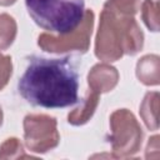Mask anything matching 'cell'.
Wrapping results in <instances>:
<instances>
[{"label": "cell", "mask_w": 160, "mask_h": 160, "mask_svg": "<svg viewBox=\"0 0 160 160\" xmlns=\"http://www.w3.org/2000/svg\"><path fill=\"white\" fill-rule=\"evenodd\" d=\"M18 90L32 106L66 108L79 101V74L70 58H32L18 82Z\"/></svg>", "instance_id": "1"}, {"label": "cell", "mask_w": 160, "mask_h": 160, "mask_svg": "<svg viewBox=\"0 0 160 160\" xmlns=\"http://www.w3.org/2000/svg\"><path fill=\"white\" fill-rule=\"evenodd\" d=\"M144 45V34L134 16L115 12L104 6L95 39L98 59L111 62L122 55H135Z\"/></svg>", "instance_id": "2"}, {"label": "cell", "mask_w": 160, "mask_h": 160, "mask_svg": "<svg viewBox=\"0 0 160 160\" xmlns=\"http://www.w3.org/2000/svg\"><path fill=\"white\" fill-rule=\"evenodd\" d=\"M29 15L50 34H66L84 18V0H25Z\"/></svg>", "instance_id": "3"}, {"label": "cell", "mask_w": 160, "mask_h": 160, "mask_svg": "<svg viewBox=\"0 0 160 160\" xmlns=\"http://www.w3.org/2000/svg\"><path fill=\"white\" fill-rule=\"evenodd\" d=\"M111 149L114 158L135 155L142 142V130L136 118L128 109L115 110L110 115Z\"/></svg>", "instance_id": "4"}, {"label": "cell", "mask_w": 160, "mask_h": 160, "mask_svg": "<svg viewBox=\"0 0 160 160\" xmlns=\"http://www.w3.org/2000/svg\"><path fill=\"white\" fill-rule=\"evenodd\" d=\"M94 26V12L85 10L84 18L79 26L66 34H40L38 38V45L41 50L52 54H62L69 51H76L85 54L90 46V38Z\"/></svg>", "instance_id": "5"}, {"label": "cell", "mask_w": 160, "mask_h": 160, "mask_svg": "<svg viewBox=\"0 0 160 160\" xmlns=\"http://www.w3.org/2000/svg\"><path fill=\"white\" fill-rule=\"evenodd\" d=\"M24 140L30 151L48 152L59 145L60 135L58 122L52 116L30 114L24 119Z\"/></svg>", "instance_id": "6"}, {"label": "cell", "mask_w": 160, "mask_h": 160, "mask_svg": "<svg viewBox=\"0 0 160 160\" xmlns=\"http://www.w3.org/2000/svg\"><path fill=\"white\" fill-rule=\"evenodd\" d=\"M119 81V72L108 64H96L88 74L89 88L99 94L111 91Z\"/></svg>", "instance_id": "7"}, {"label": "cell", "mask_w": 160, "mask_h": 160, "mask_svg": "<svg viewBox=\"0 0 160 160\" xmlns=\"http://www.w3.org/2000/svg\"><path fill=\"white\" fill-rule=\"evenodd\" d=\"M99 98L100 94L89 89L86 92L85 99L80 104L79 108L74 109L69 115H68V121L71 125H82L90 120V118L94 115L98 105H99Z\"/></svg>", "instance_id": "8"}, {"label": "cell", "mask_w": 160, "mask_h": 160, "mask_svg": "<svg viewBox=\"0 0 160 160\" xmlns=\"http://www.w3.org/2000/svg\"><path fill=\"white\" fill-rule=\"evenodd\" d=\"M159 56L145 55L136 64V76L140 82L148 86L158 85L160 81L159 75Z\"/></svg>", "instance_id": "9"}, {"label": "cell", "mask_w": 160, "mask_h": 160, "mask_svg": "<svg viewBox=\"0 0 160 160\" xmlns=\"http://www.w3.org/2000/svg\"><path fill=\"white\" fill-rule=\"evenodd\" d=\"M158 108H159V92L150 91L146 92L141 105H140V116L149 130H158Z\"/></svg>", "instance_id": "10"}, {"label": "cell", "mask_w": 160, "mask_h": 160, "mask_svg": "<svg viewBox=\"0 0 160 160\" xmlns=\"http://www.w3.org/2000/svg\"><path fill=\"white\" fill-rule=\"evenodd\" d=\"M18 31L16 21L9 14H0V50L8 49L15 40Z\"/></svg>", "instance_id": "11"}, {"label": "cell", "mask_w": 160, "mask_h": 160, "mask_svg": "<svg viewBox=\"0 0 160 160\" xmlns=\"http://www.w3.org/2000/svg\"><path fill=\"white\" fill-rule=\"evenodd\" d=\"M141 18L151 31L159 30V2L155 0H144L141 4Z\"/></svg>", "instance_id": "12"}, {"label": "cell", "mask_w": 160, "mask_h": 160, "mask_svg": "<svg viewBox=\"0 0 160 160\" xmlns=\"http://www.w3.org/2000/svg\"><path fill=\"white\" fill-rule=\"evenodd\" d=\"M19 158H32L25 154L22 144L16 138L6 139L0 146V159H19Z\"/></svg>", "instance_id": "13"}, {"label": "cell", "mask_w": 160, "mask_h": 160, "mask_svg": "<svg viewBox=\"0 0 160 160\" xmlns=\"http://www.w3.org/2000/svg\"><path fill=\"white\" fill-rule=\"evenodd\" d=\"M104 6L115 12L134 16L140 10V0H108Z\"/></svg>", "instance_id": "14"}, {"label": "cell", "mask_w": 160, "mask_h": 160, "mask_svg": "<svg viewBox=\"0 0 160 160\" xmlns=\"http://www.w3.org/2000/svg\"><path fill=\"white\" fill-rule=\"evenodd\" d=\"M12 74V62L11 58L8 55L0 54V91L6 86Z\"/></svg>", "instance_id": "15"}, {"label": "cell", "mask_w": 160, "mask_h": 160, "mask_svg": "<svg viewBox=\"0 0 160 160\" xmlns=\"http://www.w3.org/2000/svg\"><path fill=\"white\" fill-rule=\"evenodd\" d=\"M145 156L148 159H150V158H158L159 156V136L158 135L152 136L149 140L148 146H146Z\"/></svg>", "instance_id": "16"}, {"label": "cell", "mask_w": 160, "mask_h": 160, "mask_svg": "<svg viewBox=\"0 0 160 160\" xmlns=\"http://www.w3.org/2000/svg\"><path fill=\"white\" fill-rule=\"evenodd\" d=\"M16 0H0V5L1 6H10L12 4H15Z\"/></svg>", "instance_id": "17"}, {"label": "cell", "mask_w": 160, "mask_h": 160, "mask_svg": "<svg viewBox=\"0 0 160 160\" xmlns=\"http://www.w3.org/2000/svg\"><path fill=\"white\" fill-rule=\"evenodd\" d=\"M1 124H2V110L0 108V126H1Z\"/></svg>", "instance_id": "18"}]
</instances>
